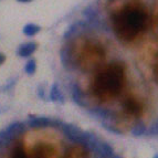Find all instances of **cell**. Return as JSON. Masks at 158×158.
Here are the masks:
<instances>
[{"mask_svg":"<svg viewBox=\"0 0 158 158\" xmlns=\"http://www.w3.org/2000/svg\"><path fill=\"white\" fill-rule=\"evenodd\" d=\"M124 82V68L119 63H113L95 79L93 83V92L100 98H114L121 93Z\"/></svg>","mask_w":158,"mask_h":158,"instance_id":"cell-1","label":"cell"},{"mask_svg":"<svg viewBox=\"0 0 158 158\" xmlns=\"http://www.w3.org/2000/svg\"><path fill=\"white\" fill-rule=\"evenodd\" d=\"M114 30L119 39L131 40L145 27L146 13L140 7H126L113 19Z\"/></svg>","mask_w":158,"mask_h":158,"instance_id":"cell-2","label":"cell"},{"mask_svg":"<svg viewBox=\"0 0 158 158\" xmlns=\"http://www.w3.org/2000/svg\"><path fill=\"white\" fill-rule=\"evenodd\" d=\"M62 132L73 143H77V144H80V145L85 147V144H86V132H83L81 128L71 124H62Z\"/></svg>","mask_w":158,"mask_h":158,"instance_id":"cell-3","label":"cell"},{"mask_svg":"<svg viewBox=\"0 0 158 158\" xmlns=\"http://www.w3.org/2000/svg\"><path fill=\"white\" fill-rule=\"evenodd\" d=\"M62 124L60 121L56 119H51L49 117H44V116H37V117H31L28 122L29 127L32 128H44V127H50V126H56V125Z\"/></svg>","mask_w":158,"mask_h":158,"instance_id":"cell-4","label":"cell"},{"mask_svg":"<svg viewBox=\"0 0 158 158\" xmlns=\"http://www.w3.org/2000/svg\"><path fill=\"white\" fill-rule=\"evenodd\" d=\"M123 106H124L125 112L128 115L135 116V117H138V116L142 115L143 106L134 98H126L125 102L123 103Z\"/></svg>","mask_w":158,"mask_h":158,"instance_id":"cell-5","label":"cell"},{"mask_svg":"<svg viewBox=\"0 0 158 158\" xmlns=\"http://www.w3.org/2000/svg\"><path fill=\"white\" fill-rule=\"evenodd\" d=\"M37 50V43L35 42H28L21 44L18 49V56L21 58H28Z\"/></svg>","mask_w":158,"mask_h":158,"instance_id":"cell-6","label":"cell"},{"mask_svg":"<svg viewBox=\"0 0 158 158\" xmlns=\"http://www.w3.org/2000/svg\"><path fill=\"white\" fill-rule=\"evenodd\" d=\"M49 98L52 102H60L64 103V95L62 93V91L60 90L58 84H52V86L50 87V92H49Z\"/></svg>","mask_w":158,"mask_h":158,"instance_id":"cell-7","label":"cell"},{"mask_svg":"<svg viewBox=\"0 0 158 158\" xmlns=\"http://www.w3.org/2000/svg\"><path fill=\"white\" fill-rule=\"evenodd\" d=\"M40 30H41V28L38 24L34 23H28L23 27V33L26 34L27 37H33Z\"/></svg>","mask_w":158,"mask_h":158,"instance_id":"cell-8","label":"cell"},{"mask_svg":"<svg viewBox=\"0 0 158 158\" xmlns=\"http://www.w3.org/2000/svg\"><path fill=\"white\" fill-rule=\"evenodd\" d=\"M11 158H28V157H27L23 147H22L21 145H17L16 147L12 149Z\"/></svg>","mask_w":158,"mask_h":158,"instance_id":"cell-9","label":"cell"},{"mask_svg":"<svg viewBox=\"0 0 158 158\" xmlns=\"http://www.w3.org/2000/svg\"><path fill=\"white\" fill-rule=\"evenodd\" d=\"M35 70H37V63H35V60H29L28 62H27L26 66H24V71H26V73L28 74V75H32V74H34V72H35Z\"/></svg>","mask_w":158,"mask_h":158,"instance_id":"cell-10","label":"cell"},{"mask_svg":"<svg viewBox=\"0 0 158 158\" xmlns=\"http://www.w3.org/2000/svg\"><path fill=\"white\" fill-rule=\"evenodd\" d=\"M72 98H73L74 102H77L79 105L81 106H84V104L81 102L82 101V96H81V92H80L79 87L77 85H74L73 86V92H72Z\"/></svg>","mask_w":158,"mask_h":158,"instance_id":"cell-11","label":"cell"},{"mask_svg":"<svg viewBox=\"0 0 158 158\" xmlns=\"http://www.w3.org/2000/svg\"><path fill=\"white\" fill-rule=\"evenodd\" d=\"M145 132H146V127L144 125V123H138L132 131V133L135 136H142L143 134H145Z\"/></svg>","mask_w":158,"mask_h":158,"instance_id":"cell-12","label":"cell"},{"mask_svg":"<svg viewBox=\"0 0 158 158\" xmlns=\"http://www.w3.org/2000/svg\"><path fill=\"white\" fill-rule=\"evenodd\" d=\"M61 61H62V63L65 68H69V65H70V56H69L68 51L65 49L61 50Z\"/></svg>","mask_w":158,"mask_h":158,"instance_id":"cell-13","label":"cell"},{"mask_svg":"<svg viewBox=\"0 0 158 158\" xmlns=\"http://www.w3.org/2000/svg\"><path fill=\"white\" fill-rule=\"evenodd\" d=\"M150 133L152 134H158V121L155 122V124L153 125V127L150 129Z\"/></svg>","mask_w":158,"mask_h":158,"instance_id":"cell-14","label":"cell"},{"mask_svg":"<svg viewBox=\"0 0 158 158\" xmlns=\"http://www.w3.org/2000/svg\"><path fill=\"white\" fill-rule=\"evenodd\" d=\"M6 61V56H5V54H2V53H0V65Z\"/></svg>","mask_w":158,"mask_h":158,"instance_id":"cell-15","label":"cell"},{"mask_svg":"<svg viewBox=\"0 0 158 158\" xmlns=\"http://www.w3.org/2000/svg\"><path fill=\"white\" fill-rule=\"evenodd\" d=\"M18 1H20V2H29L31 0H18Z\"/></svg>","mask_w":158,"mask_h":158,"instance_id":"cell-16","label":"cell"},{"mask_svg":"<svg viewBox=\"0 0 158 158\" xmlns=\"http://www.w3.org/2000/svg\"><path fill=\"white\" fill-rule=\"evenodd\" d=\"M153 158H158V154H157V155H155V156H154Z\"/></svg>","mask_w":158,"mask_h":158,"instance_id":"cell-17","label":"cell"}]
</instances>
